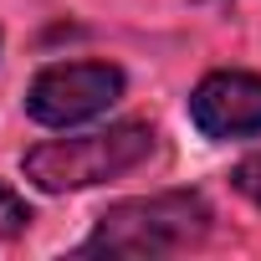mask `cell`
<instances>
[{
	"label": "cell",
	"mask_w": 261,
	"mask_h": 261,
	"mask_svg": "<svg viewBox=\"0 0 261 261\" xmlns=\"http://www.w3.org/2000/svg\"><path fill=\"white\" fill-rule=\"evenodd\" d=\"M190 118L205 139H246L261 134V77L251 72H210L190 92Z\"/></svg>",
	"instance_id": "4"
},
{
	"label": "cell",
	"mask_w": 261,
	"mask_h": 261,
	"mask_svg": "<svg viewBox=\"0 0 261 261\" xmlns=\"http://www.w3.org/2000/svg\"><path fill=\"white\" fill-rule=\"evenodd\" d=\"M230 185L251 200V205H261V154H251V159H241L236 169H230Z\"/></svg>",
	"instance_id": "6"
},
{
	"label": "cell",
	"mask_w": 261,
	"mask_h": 261,
	"mask_svg": "<svg viewBox=\"0 0 261 261\" xmlns=\"http://www.w3.org/2000/svg\"><path fill=\"white\" fill-rule=\"evenodd\" d=\"M26 225H31V210H26V200H21L16 190H6V185H0V241H16Z\"/></svg>",
	"instance_id": "5"
},
{
	"label": "cell",
	"mask_w": 261,
	"mask_h": 261,
	"mask_svg": "<svg viewBox=\"0 0 261 261\" xmlns=\"http://www.w3.org/2000/svg\"><path fill=\"white\" fill-rule=\"evenodd\" d=\"M118 97H123V72L113 62H62L31 82L26 113L46 128H72L108 113Z\"/></svg>",
	"instance_id": "3"
},
{
	"label": "cell",
	"mask_w": 261,
	"mask_h": 261,
	"mask_svg": "<svg viewBox=\"0 0 261 261\" xmlns=\"http://www.w3.org/2000/svg\"><path fill=\"white\" fill-rule=\"evenodd\" d=\"M154 154V128L128 118L113 123L102 134H82V139H51L41 149L26 154V179L46 195H67V190H87L102 179H118L128 169H139Z\"/></svg>",
	"instance_id": "2"
},
{
	"label": "cell",
	"mask_w": 261,
	"mask_h": 261,
	"mask_svg": "<svg viewBox=\"0 0 261 261\" xmlns=\"http://www.w3.org/2000/svg\"><path fill=\"white\" fill-rule=\"evenodd\" d=\"M210 236V205L195 190L144 195L113 205L92 236L82 241V256H174Z\"/></svg>",
	"instance_id": "1"
}]
</instances>
